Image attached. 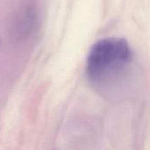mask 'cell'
<instances>
[{"label": "cell", "mask_w": 150, "mask_h": 150, "mask_svg": "<svg viewBox=\"0 0 150 150\" xmlns=\"http://www.w3.org/2000/svg\"><path fill=\"white\" fill-rule=\"evenodd\" d=\"M134 55L123 39L107 38L95 43L86 61V76L102 95H115L129 79Z\"/></svg>", "instance_id": "cell-1"}]
</instances>
